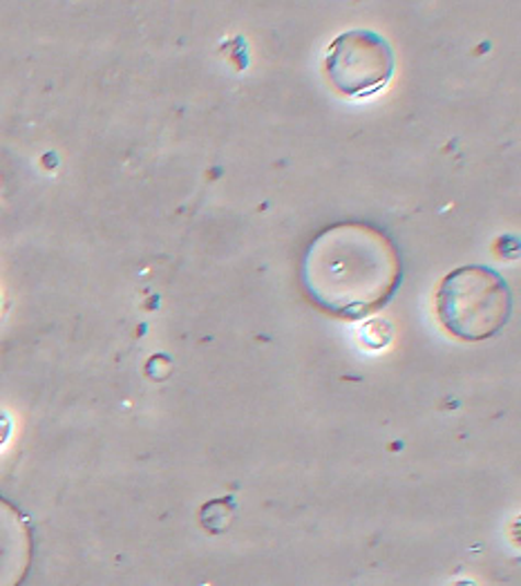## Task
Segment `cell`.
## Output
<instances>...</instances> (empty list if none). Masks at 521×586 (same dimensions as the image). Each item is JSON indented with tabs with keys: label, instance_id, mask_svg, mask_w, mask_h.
<instances>
[{
	"label": "cell",
	"instance_id": "5b68a950",
	"mask_svg": "<svg viewBox=\"0 0 521 586\" xmlns=\"http://www.w3.org/2000/svg\"><path fill=\"white\" fill-rule=\"evenodd\" d=\"M200 519H202V526L208 533H213V536L224 533L230 526V521H234V502H230L228 497L208 502L202 508Z\"/></svg>",
	"mask_w": 521,
	"mask_h": 586
},
{
	"label": "cell",
	"instance_id": "277c9868",
	"mask_svg": "<svg viewBox=\"0 0 521 586\" xmlns=\"http://www.w3.org/2000/svg\"><path fill=\"white\" fill-rule=\"evenodd\" d=\"M34 557L32 531L25 515L0 497V586H21Z\"/></svg>",
	"mask_w": 521,
	"mask_h": 586
},
{
	"label": "cell",
	"instance_id": "8992f818",
	"mask_svg": "<svg viewBox=\"0 0 521 586\" xmlns=\"http://www.w3.org/2000/svg\"><path fill=\"white\" fill-rule=\"evenodd\" d=\"M10 430H12V424H10V417L0 409V446L5 443V439L10 437Z\"/></svg>",
	"mask_w": 521,
	"mask_h": 586
},
{
	"label": "cell",
	"instance_id": "3957f363",
	"mask_svg": "<svg viewBox=\"0 0 521 586\" xmlns=\"http://www.w3.org/2000/svg\"><path fill=\"white\" fill-rule=\"evenodd\" d=\"M329 83L344 97H372L394 75L392 45L376 32L350 30L336 36L325 56Z\"/></svg>",
	"mask_w": 521,
	"mask_h": 586
},
{
	"label": "cell",
	"instance_id": "6da1fadb",
	"mask_svg": "<svg viewBox=\"0 0 521 586\" xmlns=\"http://www.w3.org/2000/svg\"><path fill=\"white\" fill-rule=\"evenodd\" d=\"M403 275L396 245L378 226L342 222L325 228L303 258L312 303L342 320L372 316L394 296Z\"/></svg>",
	"mask_w": 521,
	"mask_h": 586
},
{
	"label": "cell",
	"instance_id": "7a4b0ae2",
	"mask_svg": "<svg viewBox=\"0 0 521 586\" xmlns=\"http://www.w3.org/2000/svg\"><path fill=\"white\" fill-rule=\"evenodd\" d=\"M510 312V286L490 267H458L437 289V316L461 340L477 342L492 338L503 329Z\"/></svg>",
	"mask_w": 521,
	"mask_h": 586
}]
</instances>
